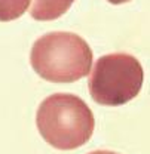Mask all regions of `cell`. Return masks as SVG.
I'll return each instance as SVG.
<instances>
[{
    "mask_svg": "<svg viewBox=\"0 0 150 154\" xmlns=\"http://www.w3.org/2000/svg\"><path fill=\"white\" fill-rule=\"evenodd\" d=\"M36 125L49 145L56 150H75L92 136L95 119L82 98L72 94H54L39 105Z\"/></svg>",
    "mask_w": 150,
    "mask_h": 154,
    "instance_id": "1",
    "label": "cell"
},
{
    "mask_svg": "<svg viewBox=\"0 0 150 154\" xmlns=\"http://www.w3.org/2000/svg\"><path fill=\"white\" fill-rule=\"evenodd\" d=\"M30 62L42 79L72 83L89 74L92 51L86 40L75 33L52 31L34 42Z\"/></svg>",
    "mask_w": 150,
    "mask_h": 154,
    "instance_id": "2",
    "label": "cell"
},
{
    "mask_svg": "<svg viewBox=\"0 0 150 154\" xmlns=\"http://www.w3.org/2000/svg\"><path fill=\"white\" fill-rule=\"evenodd\" d=\"M143 79V67L135 57L123 52L103 55L91 73L89 92L101 105H123L140 94Z\"/></svg>",
    "mask_w": 150,
    "mask_h": 154,
    "instance_id": "3",
    "label": "cell"
},
{
    "mask_svg": "<svg viewBox=\"0 0 150 154\" xmlns=\"http://www.w3.org/2000/svg\"><path fill=\"white\" fill-rule=\"evenodd\" d=\"M73 2L75 0H33L30 15L37 21H52L62 17Z\"/></svg>",
    "mask_w": 150,
    "mask_h": 154,
    "instance_id": "4",
    "label": "cell"
},
{
    "mask_svg": "<svg viewBox=\"0 0 150 154\" xmlns=\"http://www.w3.org/2000/svg\"><path fill=\"white\" fill-rule=\"evenodd\" d=\"M30 2L31 0H0V21L8 22L19 18L30 6Z\"/></svg>",
    "mask_w": 150,
    "mask_h": 154,
    "instance_id": "5",
    "label": "cell"
},
{
    "mask_svg": "<svg viewBox=\"0 0 150 154\" xmlns=\"http://www.w3.org/2000/svg\"><path fill=\"white\" fill-rule=\"evenodd\" d=\"M89 154H117V153H113V151H107V150H97V151H92Z\"/></svg>",
    "mask_w": 150,
    "mask_h": 154,
    "instance_id": "6",
    "label": "cell"
},
{
    "mask_svg": "<svg viewBox=\"0 0 150 154\" xmlns=\"http://www.w3.org/2000/svg\"><path fill=\"white\" fill-rule=\"evenodd\" d=\"M110 3L113 5H120V3H126V2H129V0H109Z\"/></svg>",
    "mask_w": 150,
    "mask_h": 154,
    "instance_id": "7",
    "label": "cell"
}]
</instances>
